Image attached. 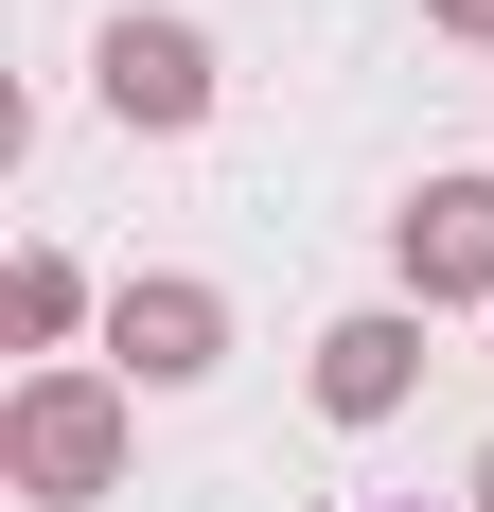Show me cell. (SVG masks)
<instances>
[{
	"instance_id": "5",
	"label": "cell",
	"mask_w": 494,
	"mask_h": 512,
	"mask_svg": "<svg viewBox=\"0 0 494 512\" xmlns=\"http://www.w3.org/2000/svg\"><path fill=\"white\" fill-rule=\"evenodd\" d=\"M406 389H424V318H406V301H371V318L318 336V407H336V424H389Z\"/></svg>"
},
{
	"instance_id": "3",
	"label": "cell",
	"mask_w": 494,
	"mask_h": 512,
	"mask_svg": "<svg viewBox=\"0 0 494 512\" xmlns=\"http://www.w3.org/2000/svg\"><path fill=\"white\" fill-rule=\"evenodd\" d=\"M212 354H230V301H212V283H177V265L106 301V371H124V389H195Z\"/></svg>"
},
{
	"instance_id": "4",
	"label": "cell",
	"mask_w": 494,
	"mask_h": 512,
	"mask_svg": "<svg viewBox=\"0 0 494 512\" xmlns=\"http://www.w3.org/2000/svg\"><path fill=\"white\" fill-rule=\"evenodd\" d=\"M389 265H406V301H494V177H424L389 212Z\"/></svg>"
},
{
	"instance_id": "1",
	"label": "cell",
	"mask_w": 494,
	"mask_h": 512,
	"mask_svg": "<svg viewBox=\"0 0 494 512\" xmlns=\"http://www.w3.org/2000/svg\"><path fill=\"white\" fill-rule=\"evenodd\" d=\"M0 477H18V512H89L124 477V371H36L0 407Z\"/></svg>"
},
{
	"instance_id": "2",
	"label": "cell",
	"mask_w": 494,
	"mask_h": 512,
	"mask_svg": "<svg viewBox=\"0 0 494 512\" xmlns=\"http://www.w3.org/2000/svg\"><path fill=\"white\" fill-rule=\"evenodd\" d=\"M106 106H124L142 142H195L212 124V36L195 18H106Z\"/></svg>"
},
{
	"instance_id": "8",
	"label": "cell",
	"mask_w": 494,
	"mask_h": 512,
	"mask_svg": "<svg viewBox=\"0 0 494 512\" xmlns=\"http://www.w3.org/2000/svg\"><path fill=\"white\" fill-rule=\"evenodd\" d=\"M477 512H494V460H477Z\"/></svg>"
},
{
	"instance_id": "6",
	"label": "cell",
	"mask_w": 494,
	"mask_h": 512,
	"mask_svg": "<svg viewBox=\"0 0 494 512\" xmlns=\"http://www.w3.org/2000/svg\"><path fill=\"white\" fill-rule=\"evenodd\" d=\"M71 318H89V283H71L53 248H18V265H0V336H18V354H53Z\"/></svg>"
},
{
	"instance_id": "7",
	"label": "cell",
	"mask_w": 494,
	"mask_h": 512,
	"mask_svg": "<svg viewBox=\"0 0 494 512\" xmlns=\"http://www.w3.org/2000/svg\"><path fill=\"white\" fill-rule=\"evenodd\" d=\"M424 18H442V36H494V0H424Z\"/></svg>"
}]
</instances>
